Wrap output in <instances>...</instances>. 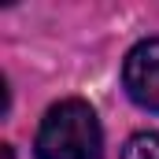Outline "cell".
Listing matches in <instances>:
<instances>
[{"label": "cell", "mask_w": 159, "mask_h": 159, "mask_svg": "<svg viewBox=\"0 0 159 159\" xmlns=\"http://www.w3.org/2000/svg\"><path fill=\"white\" fill-rule=\"evenodd\" d=\"M122 85L133 104L159 115V41L156 37L129 48V56L122 63Z\"/></svg>", "instance_id": "2"}, {"label": "cell", "mask_w": 159, "mask_h": 159, "mask_svg": "<svg viewBox=\"0 0 159 159\" xmlns=\"http://www.w3.org/2000/svg\"><path fill=\"white\" fill-rule=\"evenodd\" d=\"M34 148H37V159H100L104 133H100L96 111L85 100H63L48 107Z\"/></svg>", "instance_id": "1"}, {"label": "cell", "mask_w": 159, "mask_h": 159, "mask_svg": "<svg viewBox=\"0 0 159 159\" xmlns=\"http://www.w3.org/2000/svg\"><path fill=\"white\" fill-rule=\"evenodd\" d=\"M122 159H159V133H137L126 141Z\"/></svg>", "instance_id": "3"}]
</instances>
